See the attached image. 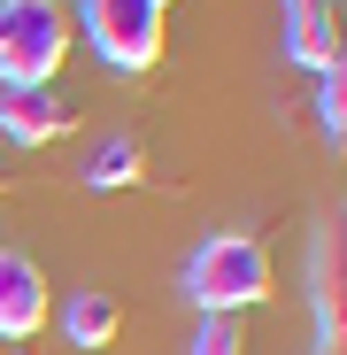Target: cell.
<instances>
[{"label":"cell","instance_id":"1","mask_svg":"<svg viewBox=\"0 0 347 355\" xmlns=\"http://www.w3.org/2000/svg\"><path fill=\"white\" fill-rule=\"evenodd\" d=\"M178 293L201 309V317H240L255 302H270V248L255 232H216L186 255V278Z\"/></svg>","mask_w":347,"mask_h":355},{"label":"cell","instance_id":"2","mask_svg":"<svg viewBox=\"0 0 347 355\" xmlns=\"http://www.w3.org/2000/svg\"><path fill=\"white\" fill-rule=\"evenodd\" d=\"M70 16L54 0H0V93H31L62 70Z\"/></svg>","mask_w":347,"mask_h":355},{"label":"cell","instance_id":"3","mask_svg":"<svg viewBox=\"0 0 347 355\" xmlns=\"http://www.w3.org/2000/svg\"><path fill=\"white\" fill-rule=\"evenodd\" d=\"M85 39L116 78H147L162 62V8L154 0H85Z\"/></svg>","mask_w":347,"mask_h":355},{"label":"cell","instance_id":"4","mask_svg":"<svg viewBox=\"0 0 347 355\" xmlns=\"http://www.w3.org/2000/svg\"><path fill=\"white\" fill-rule=\"evenodd\" d=\"M309 302H317V355H339V340H347V232H339V216L317 224Z\"/></svg>","mask_w":347,"mask_h":355},{"label":"cell","instance_id":"5","mask_svg":"<svg viewBox=\"0 0 347 355\" xmlns=\"http://www.w3.org/2000/svg\"><path fill=\"white\" fill-rule=\"evenodd\" d=\"M46 317H54V293H46L39 263L16 255V248H0V340H31Z\"/></svg>","mask_w":347,"mask_h":355},{"label":"cell","instance_id":"6","mask_svg":"<svg viewBox=\"0 0 347 355\" xmlns=\"http://www.w3.org/2000/svg\"><path fill=\"white\" fill-rule=\"evenodd\" d=\"M285 54L301 70H339V8L332 0H285Z\"/></svg>","mask_w":347,"mask_h":355},{"label":"cell","instance_id":"7","mask_svg":"<svg viewBox=\"0 0 347 355\" xmlns=\"http://www.w3.org/2000/svg\"><path fill=\"white\" fill-rule=\"evenodd\" d=\"M0 132H8L16 147H46V139L70 132V101H54L46 85H31V93H0Z\"/></svg>","mask_w":347,"mask_h":355},{"label":"cell","instance_id":"8","mask_svg":"<svg viewBox=\"0 0 347 355\" xmlns=\"http://www.w3.org/2000/svg\"><path fill=\"white\" fill-rule=\"evenodd\" d=\"M116 324H124V309H116L108 293H78V302L62 309V332H70V347H85V355H93V347H108V340H116Z\"/></svg>","mask_w":347,"mask_h":355},{"label":"cell","instance_id":"9","mask_svg":"<svg viewBox=\"0 0 347 355\" xmlns=\"http://www.w3.org/2000/svg\"><path fill=\"white\" fill-rule=\"evenodd\" d=\"M139 178H147V147H139V139H124V132H116V139H100V155L85 162V186H100V193L139 186Z\"/></svg>","mask_w":347,"mask_h":355},{"label":"cell","instance_id":"10","mask_svg":"<svg viewBox=\"0 0 347 355\" xmlns=\"http://www.w3.org/2000/svg\"><path fill=\"white\" fill-rule=\"evenodd\" d=\"M317 124H324V139H332V147L347 139V62H339V70H324V85H317Z\"/></svg>","mask_w":347,"mask_h":355},{"label":"cell","instance_id":"11","mask_svg":"<svg viewBox=\"0 0 347 355\" xmlns=\"http://www.w3.org/2000/svg\"><path fill=\"white\" fill-rule=\"evenodd\" d=\"M193 355H247V340H240V324H231V317H201Z\"/></svg>","mask_w":347,"mask_h":355},{"label":"cell","instance_id":"12","mask_svg":"<svg viewBox=\"0 0 347 355\" xmlns=\"http://www.w3.org/2000/svg\"><path fill=\"white\" fill-rule=\"evenodd\" d=\"M154 8H170V0H154Z\"/></svg>","mask_w":347,"mask_h":355}]
</instances>
